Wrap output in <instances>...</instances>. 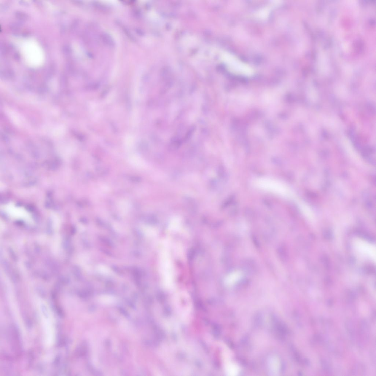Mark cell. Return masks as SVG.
<instances>
[{"label": "cell", "instance_id": "cell-1", "mask_svg": "<svg viewBox=\"0 0 376 376\" xmlns=\"http://www.w3.org/2000/svg\"><path fill=\"white\" fill-rule=\"evenodd\" d=\"M39 308L44 331L45 344L47 346H50L53 344L55 337L54 323L52 312L49 307L44 303H41Z\"/></svg>", "mask_w": 376, "mask_h": 376}, {"label": "cell", "instance_id": "cell-2", "mask_svg": "<svg viewBox=\"0 0 376 376\" xmlns=\"http://www.w3.org/2000/svg\"><path fill=\"white\" fill-rule=\"evenodd\" d=\"M3 210L12 218L28 220L30 217L29 213L24 209L12 204L4 206Z\"/></svg>", "mask_w": 376, "mask_h": 376}, {"label": "cell", "instance_id": "cell-3", "mask_svg": "<svg viewBox=\"0 0 376 376\" xmlns=\"http://www.w3.org/2000/svg\"><path fill=\"white\" fill-rule=\"evenodd\" d=\"M163 275L165 283L168 286L171 285L173 279V271L171 264L168 255L166 253L163 254Z\"/></svg>", "mask_w": 376, "mask_h": 376}, {"label": "cell", "instance_id": "cell-4", "mask_svg": "<svg viewBox=\"0 0 376 376\" xmlns=\"http://www.w3.org/2000/svg\"><path fill=\"white\" fill-rule=\"evenodd\" d=\"M268 370L271 375L277 376L280 373V362L276 356H271L268 359L267 361Z\"/></svg>", "mask_w": 376, "mask_h": 376}, {"label": "cell", "instance_id": "cell-5", "mask_svg": "<svg viewBox=\"0 0 376 376\" xmlns=\"http://www.w3.org/2000/svg\"><path fill=\"white\" fill-rule=\"evenodd\" d=\"M242 267L247 273H252L256 270V265L255 261L252 259H248L243 262Z\"/></svg>", "mask_w": 376, "mask_h": 376}, {"label": "cell", "instance_id": "cell-6", "mask_svg": "<svg viewBox=\"0 0 376 376\" xmlns=\"http://www.w3.org/2000/svg\"><path fill=\"white\" fill-rule=\"evenodd\" d=\"M226 372L228 375L235 376L238 375L240 369L238 367L233 363H230L226 367Z\"/></svg>", "mask_w": 376, "mask_h": 376}, {"label": "cell", "instance_id": "cell-7", "mask_svg": "<svg viewBox=\"0 0 376 376\" xmlns=\"http://www.w3.org/2000/svg\"><path fill=\"white\" fill-rule=\"evenodd\" d=\"M277 253L280 259L285 262L287 257V251L285 246L283 245L279 246L277 248Z\"/></svg>", "mask_w": 376, "mask_h": 376}, {"label": "cell", "instance_id": "cell-8", "mask_svg": "<svg viewBox=\"0 0 376 376\" xmlns=\"http://www.w3.org/2000/svg\"><path fill=\"white\" fill-rule=\"evenodd\" d=\"M101 39L104 44L110 47H113L114 44V42L112 37L109 34L103 33L101 35Z\"/></svg>", "mask_w": 376, "mask_h": 376}, {"label": "cell", "instance_id": "cell-9", "mask_svg": "<svg viewBox=\"0 0 376 376\" xmlns=\"http://www.w3.org/2000/svg\"><path fill=\"white\" fill-rule=\"evenodd\" d=\"M245 217L248 220H252L255 218V212L252 209L249 208H246L243 211Z\"/></svg>", "mask_w": 376, "mask_h": 376}, {"label": "cell", "instance_id": "cell-10", "mask_svg": "<svg viewBox=\"0 0 376 376\" xmlns=\"http://www.w3.org/2000/svg\"><path fill=\"white\" fill-rule=\"evenodd\" d=\"M15 16L17 19L22 21H27L28 19V15L23 12L17 11L15 13Z\"/></svg>", "mask_w": 376, "mask_h": 376}, {"label": "cell", "instance_id": "cell-11", "mask_svg": "<svg viewBox=\"0 0 376 376\" xmlns=\"http://www.w3.org/2000/svg\"><path fill=\"white\" fill-rule=\"evenodd\" d=\"M63 52L65 56L68 57L71 53V50L70 46L67 44L64 45L63 47Z\"/></svg>", "mask_w": 376, "mask_h": 376}, {"label": "cell", "instance_id": "cell-12", "mask_svg": "<svg viewBox=\"0 0 376 376\" xmlns=\"http://www.w3.org/2000/svg\"><path fill=\"white\" fill-rule=\"evenodd\" d=\"M21 25L18 23H12L10 25V28L14 31H18L20 29Z\"/></svg>", "mask_w": 376, "mask_h": 376}, {"label": "cell", "instance_id": "cell-13", "mask_svg": "<svg viewBox=\"0 0 376 376\" xmlns=\"http://www.w3.org/2000/svg\"><path fill=\"white\" fill-rule=\"evenodd\" d=\"M234 200V196H231L230 197V198H228V199L226 200L224 204H223L222 206L223 208H225L227 207V206H229L230 205L232 204V203L233 202Z\"/></svg>", "mask_w": 376, "mask_h": 376}, {"label": "cell", "instance_id": "cell-14", "mask_svg": "<svg viewBox=\"0 0 376 376\" xmlns=\"http://www.w3.org/2000/svg\"><path fill=\"white\" fill-rule=\"evenodd\" d=\"M120 209H121L122 212H125V213L128 210V209H129V205L127 203L125 202L124 203L122 202L120 204Z\"/></svg>", "mask_w": 376, "mask_h": 376}, {"label": "cell", "instance_id": "cell-15", "mask_svg": "<svg viewBox=\"0 0 376 376\" xmlns=\"http://www.w3.org/2000/svg\"><path fill=\"white\" fill-rule=\"evenodd\" d=\"M78 21L75 20V21H73L71 26V30L72 31H74L76 29V28L77 27L78 25Z\"/></svg>", "mask_w": 376, "mask_h": 376}, {"label": "cell", "instance_id": "cell-16", "mask_svg": "<svg viewBox=\"0 0 376 376\" xmlns=\"http://www.w3.org/2000/svg\"><path fill=\"white\" fill-rule=\"evenodd\" d=\"M252 239L255 246H256L257 248H259V243L258 240H257L256 237L254 235H252Z\"/></svg>", "mask_w": 376, "mask_h": 376}, {"label": "cell", "instance_id": "cell-17", "mask_svg": "<svg viewBox=\"0 0 376 376\" xmlns=\"http://www.w3.org/2000/svg\"><path fill=\"white\" fill-rule=\"evenodd\" d=\"M123 30L124 31V32H125L126 34L127 35L129 38H130V39L132 40L134 39L133 36H132L131 34L130 33V32H129V31L128 30L127 28H126L125 27H124V29H123Z\"/></svg>", "mask_w": 376, "mask_h": 376}]
</instances>
